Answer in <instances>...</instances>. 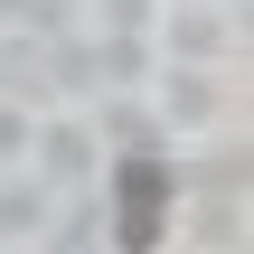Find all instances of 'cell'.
Returning a JSON list of instances; mask_svg holds the SVG:
<instances>
[{
  "instance_id": "obj_1",
  "label": "cell",
  "mask_w": 254,
  "mask_h": 254,
  "mask_svg": "<svg viewBox=\"0 0 254 254\" xmlns=\"http://www.w3.org/2000/svg\"><path fill=\"white\" fill-rule=\"evenodd\" d=\"M160 226H170V170L160 160H123V179H113V236H123V254H151Z\"/></svg>"
}]
</instances>
